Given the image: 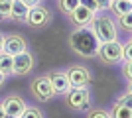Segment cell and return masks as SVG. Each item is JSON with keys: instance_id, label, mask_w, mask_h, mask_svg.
<instances>
[{"instance_id": "obj_3", "label": "cell", "mask_w": 132, "mask_h": 118, "mask_svg": "<svg viewBox=\"0 0 132 118\" xmlns=\"http://www.w3.org/2000/svg\"><path fill=\"white\" fill-rule=\"evenodd\" d=\"M65 102L73 110H87L91 106V93L89 87H75L65 93Z\"/></svg>"}, {"instance_id": "obj_22", "label": "cell", "mask_w": 132, "mask_h": 118, "mask_svg": "<svg viewBox=\"0 0 132 118\" xmlns=\"http://www.w3.org/2000/svg\"><path fill=\"white\" fill-rule=\"evenodd\" d=\"M116 104H122V106H132V93L130 90H126L124 95L116 101Z\"/></svg>"}, {"instance_id": "obj_23", "label": "cell", "mask_w": 132, "mask_h": 118, "mask_svg": "<svg viewBox=\"0 0 132 118\" xmlns=\"http://www.w3.org/2000/svg\"><path fill=\"white\" fill-rule=\"evenodd\" d=\"M89 118H110V114L106 110H101V108H95L89 112Z\"/></svg>"}, {"instance_id": "obj_19", "label": "cell", "mask_w": 132, "mask_h": 118, "mask_svg": "<svg viewBox=\"0 0 132 118\" xmlns=\"http://www.w3.org/2000/svg\"><path fill=\"white\" fill-rule=\"evenodd\" d=\"M12 10V0H0V20H8Z\"/></svg>"}, {"instance_id": "obj_25", "label": "cell", "mask_w": 132, "mask_h": 118, "mask_svg": "<svg viewBox=\"0 0 132 118\" xmlns=\"http://www.w3.org/2000/svg\"><path fill=\"white\" fill-rule=\"evenodd\" d=\"M79 4L85 6V8H89V10H93L95 14L99 12V8H97V4H95V0H79Z\"/></svg>"}, {"instance_id": "obj_31", "label": "cell", "mask_w": 132, "mask_h": 118, "mask_svg": "<svg viewBox=\"0 0 132 118\" xmlns=\"http://www.w3.org/2000/svg\"><path fill=\"white\" fill-rule=\"evenodd\" d=\"M4 118H18V116H10V114H4Z\"/></svg>"}, {"instance_id": "obj_5", "label": "cell", "mask_w": 132, "mask_h": 118, "mask_svg": "<svg viewBox=\"0 0 132 118\" xmlns=\"http://www.w3.org/2000/svg\"><path fill=\"white\" fill-rule=\"evenodd\" d=\"M97 55H99L105 63H118L122 59V43L118 41V39H114V41H106V43H101Z\"/></svg>"}, {"instance_id": "obj_17", "label": "cell", "mask_w": 132, "mask_h": 118, "mask_svg": "<svg viewBox=\"0 0 132 118\" xmlns=\"http://www.w3.org/2000/svg\"><path fill=\"white\" fill-rule=\"evenodd\" d=\"M77 6H79V0H59L61 12H63V14H67V16H69V14L77 8Z\"/></svg>"}, {"instance_id": "obj_14", "label": "cell", "mask_w": 132, "mask_h": 118, "mask_svg": "<svg viewBox=\"0 0 132 118\" xmlns=\"http://www.w3.org/2000/svg\"><path fill=\"white\" fill-rule=\"evenodd\" d=\"M110 10L114 12V16H124V14H132V0H112Z\"/></svg>"}, {"instance_id": "obj_4", "label": "cell", "mask_w": 132, "mask_h": 118, "mask_svg": "<svg viewBox=\"0 0 132 118\" xmlns=\"http://www.w3.org/2000/svg\"><path fill=\"white\" fill-rule=\"evenodd\" d=\"M30 90H32V96L38 102H47V101H51V98L55 96L47 75H39V77L34 79L32 85H30Z\"/></svg>"}, {"instance_id": "obj_9", "label": "cell", "mask_w": 132, "mask_h": 118, "mask_svg": "<svg viewBox=\"0 0 132 118\" xmlns=\"http://www.w3.org/2000/svg\"><path fill=\"white\" fill-rule=\"evenodd\" d=\"M97 16L93 10H89V8H85V6L79 4L75 10L69 14V20H71V24L75 26V28H87V26H91V22H93V18Z\"/></svg>"}, {"instance_id": "obj_29", "label": "cell", "mask_w": 132, "mask_h": 118, "mask_svg": "<svg viewBox=\"0 0 132 118\" xmlns=\"http://www.w3.org/2000/svg\"><path fill=\"white\" fill-rule=\"evenodd\" d=\"M0 118H4V108H2V102H0Z\"/></svg>"}, {"instance_id": "obj_11", "label": "cell", "mask_w": 132, "mask_h": 118, "mask_svg": "<svg viewBox=\"0 0 132 118\" xmlns=\"http://www.w3.org/2000/svg\"><path fill=\"white\" fill-rule=\"evenodd\" d=\"M2 108H4V114L20 118V114L26 110V102H24L22 96H18V95H8L2 101Z\"/></svg>"}, {"instance_id": "obj_12", "label": "cell", "mask_w": 132, "mask_h": 118, "mask_svg": "<svg viewBox=\"0 0 132 118\" xmlns=\"http://www.w3.org/2000/svg\"><path fill=\"white\" fill-rule=\"evenodd\" d=\"M34 67V55L30 51H24L20 55H14V65H12V73L14 75H28Z\"/></svg>"}, {"instance_id": "obj_21", "label": "cell", "mask_w": 132, "mask_h": 118, "mask_svg": "<svg viewBox=\"0 0 132 118\" xmlns=\"http://www.w3.org/2000/svg\"><path fill=\"white\" fill-rule=\"evenodd\" d=\"M122 59L124 61H132V41H126L122 45Z\"/></svg>"}, {"instance_id": "obj_30", "label": "cell", "mask_w": 132, "mask_h": 118, "mask_svg": "<svg viewBox=\"0 0 132 118\" xmlns=\"http://www.w3.org/2000/svg\"><path fill=\"white\" fill-rule=\"evenodd\" d=\"M4 79H6V75H2V73H0V87H2V83H4Z\"/></svg>"}, {"instance_id": "obj_8", "label": "cell", "mask_w": 132, "mask_h": 118, "mask_svg": "<svg viewBox=\"0 0 132 118\" xmlns=\"http://www.w3.org/2000/svg\"><path fill=\"white\" fill-rule=\"evenodd\" d=\"M24 51H28V43H26V39H24V35H20V34L4 35V53L14 57V55L24 53Z\"/></svg>"}, {"instance_id": "obj_2", "label": "cell", "mask_w": 132, "mask_h": 118, "mask_svg": "<svg viewBox=\"0 0 132 118\" xmlns=\"http://www.w3.org/2000/svg\"><path fill=\"white\" fill-rule=\"evenodd\" d=\"M89 28L95 32L99 43H106V41H114L118 39V26L109 14H101V16H95L93 22Z\"/></svg>"}, {"instance_id": "obj_26", "label": "cell", "mask_w": 132, "mask_h": 118, "mask_svg": "<svg viewBox=\"0 0 132 118\" xmlns=\"http://www.w3.org/2000/svg\"><path fill=\"white\" fill-rule=\"evenodd\" d=\"M95 4H97L99 12H101V10H109L110 4H112V0H95Z\"/></svg>"}, {"instance_id": "obj_27", "label": "cell", "mask_w": 132, "mask_h": 118, "mask_svg": "<svg viewBox=\"0 0 132 118\" xmlns=\"http://www.w3.org/2000/svg\"><path fill=\"white\" fill-rule=\"evenodd\" d=\"M22 2L28 6V8H34V6H38L39 2H42V0H22Z\"/></svg>"}, {"instance_id": "obj_28", "label": "cell", "mask_w": 132, "mask_h": 118, "mask_svg": "<svg viewBox=\"0 0 132 118\" xmlns=\"http://www.w3.org/2000/svg\"><path fill=\"white\" fill-rule=\"evenodd\" d=\"M4 51V34H0V53Z\"/></svg>"}, {"instance_id": "obj_20", "label": "cell", "mask_w": 132, "mask_h": 118, "mask_svg": "<svg viewBox=\"0 0 132 118\" xmlns=\"http://www.w3.org/2000/svg\"><path fill=\"white\" fill-rule=\"evenodd\" d=\"M20 118H44V114L39 112L38 108H28L26 106V110L20 114Z\"/></svg>"}, {"instance_id": "obj_18", "label": "cell", "mask_w": 132, "mask_h": 118, "mask_svg": "<svg viewBox=\"0 0 132 118\" xmlns=\"http://www.w3.org/2000/svg\"><path fill=\"white\" fill-rule=\"evenodd\" d=\"M118 30H124V32H130L132 30V14H124V16H118Z\"/></svg>"}, {"instance_id": "obj_10", "label": "cell", "mask_w": 132, "mask_h": 118, "mask_svg": "<svg viewBox=\"0 0 132 118\" xmlns=\"http://www.w3.org/2000/svg\"><path fill=\"white\" fill-rule=\"evenodd\" d=\"M51 83V89H53L55 95H65L67 90L71 89V85H69V79H67V73L65 71H61V69H55L47 75Z\"/></svg>"}, {"instance_id": "obj_13", "label": "cell", "mask_w": 132, "mask_h": 118, "mask_svg": "<svg viewBox=\"0 0 132 118\" xmlns=\"http://www.w3.org/2000/svg\"><path fill=\"white\" fill-rule=\"evenodd\" d=\"M28 12H30V8H28V6L24 4L22 0H12L10 18H14V20H20V22H26V16H28Z\"/></svg>"}, {"instance_id": "obj_24", "label": "cell", "mask_w": 132, "mask_h": 118, "mask_svg": "<svg viewBox=\"0 0 132 118\" xmlns=\"http://www.w3.org/2000/svg\"><path fill=\"white\" fill-rule=\"evenodd\" d=\"M122 75L126 77V81H132V61H124V67H122Z\"/></svg>"}, {"instance_id": "obj_6", "label": "cell", "mask_w": 132, "mask_h": 118, "mask_svg": "<svg viewBox=\"0 0 132 118\" xmlns=\"http://www.w3.org/2000/svg\"><path fill=\"white\" fill-rule=\"evenodd\" d=\"M65 73H67L71 89H75V87H89L91 79H93L91 77V71H89L85 65H71Z\"/></svg>"}, {"instance_id": "obj_15", "label": "cell", "mask_w": 132, "mask_h": 118, "mask_svg": "<svg viewBox=\"0 0 132 118\" xmlns=\"http://www.w3.org/2000/svg\"><path fill=\"white\" fill-rule=\"evenodd\" d=\"M12 65H14V57L8 55V53H0V73L2 75H12Z\"/></svg>"}, {"instance_id": "obj_16", "label": "cell", "mask_w": 132, "mask_h": 118, "mask_svg": "<svg viewBox=\"0 0 132 118\" xmlns=\"http://www.w3.org/2000/svg\"><path fill=\"white\" fill-rule=\"evenodd\" d=\"M110 118H132V106H122V104H114Z\"/></svg>"}, {"instance_id": "obj_7", "label": "cell", "mask_w": 132, "mask_h": 118, "mask_svg": "<svg viewBox=\"0 0 132 118\" xmlns=\"http://www.w3.org/2000/svg\"><path fill=\"white\" fill-rule=\"evenodd\" d=\"M50 22H51V12L42 4L30 8V12H28V16H26V24L32 26V28H44Z\"/></svg>"}, {"instance_id": "obj_1", "label": "cell", "mask_w": 132, "mask_h": 118, "mask_svg": "<svg viewBox=\"0 0 132 118\" xmlns=\"http://www.w3.org/2000/svg\"><path fill=\"white\" fill-rule=\"evenodd\" d=\"M99 39L95 35V32L91 28H77L69 34V47H71L73 53H77L79 57H95L97 51H99Z\"/></svg>"}]
</instances>
